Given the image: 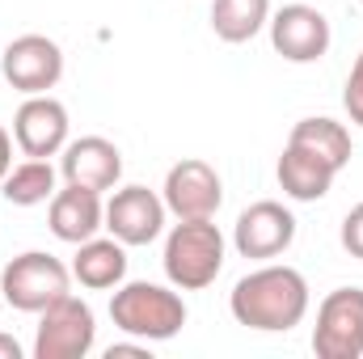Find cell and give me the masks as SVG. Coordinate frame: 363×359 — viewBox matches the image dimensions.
<instances>
[{
  "label": "cell",
  "mask_w": 363,
  "mask_h": 359,
  "mask_svg": "<svg viewBox=\"0 0 363 359\" xmlns=\"http://www.w3.org/2000/svg\"><path fill=\"white\" fill-rule=\"evenodd\" d=\"M68 106L51 93H34L17 106L13 114V144L21 148V157H38V161H51L64 153L68 144Z\"/></svg>",
  "instance_id": "cell-8"
},
{
  "label": "cell",
  "mask_w": 363,
  "mask_h": 359,
  "mask_svg": "<svg viewBox=\"0 0 363 359\" xmlns=\"http://www.w3.org/2000/svg\"><path fill=\"white\" fill-rule=\"evenodd\" d=\"M0 304H4V296H0Z\"/></svg>",
  "instance_id": "cell-25"
},
{
  "label": "cell",
  "mask_w": 363,
  "mask_h": 359,
  "mask_svg": "<svg viewBox=\"0 0 363 359\" xmlns=\"http://www.w3.org/2000/svg\"><path fill=\"white\" fill-rule=\"evenodd\" d=\"M9 170H13V136L0 127V182L9 178Z\"/></svg>",
  "instance_id": "cell-23"
},
{
  "label": "cell",
  "mask_w": 363,
  "mask_h": 359,
  "mask_svg": "<svg viewBox=\"0 0 363 359\" xmlns=\"http://www.w3.org/2000/svg\"><path fill=\"white\" fill-rule=\"evenodd\" d=\"M359 4H363V0H359Z\"/></svg>",
  "instance_id": "cell-26"
},
{
  "label": "cell",
  "mask_w": 363,
  "mask_h": 359,
  "mask_svg": "<svg viewBox=\"0 0 363 359\" xmlns=\"http://www.w3.org/2000/svg\"><path fill=\"white\" fill-rule=\"evenodd\" d=\"M72 279L89 292H110L127 279V245L118 237H89L77 245Z\"/></svg>",
  "instance_id": "cell-16"
},
{
  "label": "cell",
  "mask_w": 363,
  "mask_h": 359,
  "mask_svg": "<svg viewBox=\"0 0 363 359\" xmlns=\"http://www.w3.org/2000/svg\"><path fill=\"white\" fill-rule=\"evenodd\" d=\"M228 313L245 330L287 334L308 313V279L296 267H258L228 292Z\"/></svg>",
  "instance_id": "cell-1"
},
{
  "label": "cell",
  "mask_w": 363,
  "mask_h": 359,
  "mask_svg": "<svg viewBox=\"0 0 363 359\" xmlns=\"http://www.w3.org/2000/svg\"><path fill=\"white\" fill-rule=\"evenodd\" d=\"M317 359H363V287H334L313 326Z\"/></svg>",
  "instance_id": "cell-6"
},
{
  "label": "cell",
  "mask_w": 363,
  "mask_h": 359,
  "mask_svg": "<svg viewBox=\"0 0 363 359\" xmlns=\"http://www.w3.org/2000/svg\"><path fill=\"white\" fill-rule=\"evenodd\" d=\"M224 233L211 220H178L165 237V279L178 292H203L224 270Z\"/></svg>",
  "instance_id": "cell-3"
},
{
  "label": "cell",
  "mask_w": 363,
  "mask_h": 359,
  "mask_svg": "<svg viewBox=\"0 0 363 359\" xmlns=\"http://www.w3.org/2000/svg\"><path fill=\"white\" fill-rule=\"evenodd\" d=\"M4 199L13 207H38L55 194V165L51 161H38V157H26L21 165L9 170V178L0 182Z\"/></svg>",
  "instance_id": "cell-19"
},
{
  "label": "cell",
  "mask_w": 363,
  "mask_h": 359,
  "mask_svg": "<svg viewBox=\"0 0 363 359\" xmlns=\"http://www.w3.org/2000/svg\"><path fill=\"white\" fill-rule=\"evenodd\" d=\"M47 224L60 241L68 245H81L97 237L106 228V203L97 190H85V186H64L51 194V211H47Z\"/></svg>",
  "instance_id": "cell-14"
},
{
  "label": "cell",
  "mask_w": 363,
  "mask_h": 359,
  "mask_svg": "<svg viewBox=\"0 0 363 359\" xmlns=\"http://www.w3.org/2000/svg\"><path fill=\"white\" fill-rule=\"evenodd\" d=\"M165 216H169L165 199L148 186H123L106 203V228L123 245H152L165 233Z\"/></svg>",
  "instance_id": "cell-11"
},
{
  "label": "cell",
  "mask_w": 363,
  "mask_h": 359,
  "mask_svg": "<svg viewBox=\"0 0 363 359\" xmlns=\"http://www.w3.org/2000/svg\"><path fill=\"white\" fill-rule=\"evenodd\" d=\"M267 26H271V47L287 64H317L334 43L325 13L313 4H283Z\"/></svg>",
  "instance_id": "cell-12"
},
{
  "label": "cell",
  "mask_w": 363,
  "mask_h": 359,
  "mask_svg": "<svg viewBox=\"0 0 363 359\" xmlns=\"http://www.w3.org/2000/svg\"><path fill=\"white\" fill-rule=\"evenodd\" d=\"M97 343V321L85 300L72 292L60 296L38 313V334H34V359H85Z\"/></svg>",
  "instance_id": "cell-5"
},
{
  "label": "cell",
  "mask_w": 363,
  "mask_h": 359,
  "mask_svg": "<svg viewBox=\"0 0 363 359\" xmlns=\"http://www.w3.org/2000/svg\"><path fill=\"white\" fill-rule=\"evenodd\" d=\"M131 355H148V343L140 338V343H114V347H106V359H131Z\"/></svg>",
  "instance_id": "cell-22"
},
{
  "label": "cell",
  "mask_w": 363,
  "mask_h": 359,
  "mask_svg": "<svg viewBox=\"0 0 363 359\" xmlns=\"http://www.w3.org/2000/svg\"><path fill=\"white\" fill-rule=\"evenodd\" d=\"M342 106H347V114H351V123L363 127V51L359 60L351 64V77H347V89H342Z\"/></svg>",
  "instance_id": "cell-20"
},
{
  "label": "cell",
  "mask_w": 363,
  "mask_h": 359,
  "mask_svg": "<svg viewBox=\"0 0 363 359\" xmlns=\"http://www.w3.org/2000/svg\"><path fill=\"white\" fill-rule=\"evenodd\" d=\"M342 250L363 263V203H355L342 220Z\"/></svg>",
  "instance_id": "cell-21"
},
{
  "label": "cell",
  "mask_w": 363,
  "mask_h": 359,
  "mask_svg": "<svg viewBox=\"0 0 363 359\" xmlns=\"http://www.w3.org/2000/svg\"><path fill=\"white\" fill-rule=\"evenodd\" d=\"M296 241V216L274 203V199H262V203H250L241 216H237V228H233V245L241 258H254V263H267V258H279L287 254Z\"/></svg>",
  "instance_id": "cell-10"
},
{
  "label": "cell",
  "mask_w": 363,
  "mask_h": 359,
  "mask_svg": "<svg viewBox=\"0 0 363 359\" xmlns=\"http://www.w3.org/2000/svg\"><path fill=\"white\" fill-rule=\"evenodd\" d=\"M0 77L9 81V89L26 93V97L47 93V89H55L60 77H64V51L47 34H21V38H13L4 47Z\"/></svg>",
  "instance_id": "cell-7"
},
{
  "label": "cell",
  "mask_w": 363,
  "mask_h": 359,
  "mask_svg": "<svg viewBox=\"0 0 363 359\" xmlns=\"http://www.w3.org/2000/svg\"><path fill=\"white\" fill-rule=\"evenodd\" d=\"M161 199H165L169 216H178V220H216V211L224 203V182L207 161L186 157L165 174Z\"/></svg>",
  "instance_id": "cell-9"
},
{
  "label": "cell",
  "mask_w": 363,
  "mask_h": 359,
  "mask_svg": "<svg viewBox=\"0 0 363 359\" xmlns=\"http://www.w3.org/2000/svg\"><path fill=\"white\" fill-rule=\"evenodd\" d=\"M68 287H72V267H64L55 254L43 250H26L0 270V296L17 313H43L47 304L68 296Z\"/></svg>",
  "instance_id": "cell-4"
},
{
  "label": "cell",
  "mask_w": 363,
  "mask_h": 359,
  "mask_svg": "<svg viewBox=\"0 0 363 359\" xmlns=\"http://www.w3.org/2000/svg\"><path fill=\"white\" fill-rule=\"evenodd\" d=\"M287 144H300V148H308V153H317L321 161H330L338 174L351 165V131L342 127V123H334V118H300L296 127H291V136H287Z\"/></svg>",
  "instance_id": "cell-17"
},
{
  "label": "cell",
  "mask_w": 363,
  "mask_h": 359,
  "mask_svg": "<svg viewBox=\"0 0 363 359\" xmlns=\"http://www.w3.org/2000/svg\"><path fill=\"white\" fill-rule=\"evenodd\" d=\"M271 21V0H211V30L220 43H250Z\"/></svg>",
  "instance_id": "cell-18"
},
{
  "label": "cell",
  "mask_w": 363,
  "mask_h": 359,
  "mask_svg": "<svg viewBox=\"0 0 363 359\" xmlns=\"http://www.w3.org/2000/svg\"><path fill=\"white\" fill-rule=\"evenodd\" d=\"M60 174L68 186H85V190H114L123 178V153L118 144H110L106 136H81L64 144V161Z\"/></svg>",
  "instance_id": "cell-13"
},
{
  "label": "cell",
  "mask_w": 363,
  "mask_h": 359,
  "mask_svg": "<svg viewBox=\"0 0 363 359\" xmlns=\"http://www.w3.org/2000/svg\"><path fill=\"white\" fill-rule=\"evenodd\" d=\"M274 178H279V186H283L287 199H296V203H317V199L330 194L338 170H334L330 161H321L317 153H308V148H300V144H287L283 157H279Z\"/></svg>",
  "instance_id": "cell-15"
},
{
  "label": "cell",
  "mask_w": 363,
  "mask_h": 359,
  "mask_svg": "<svg viewBox=\"0 0 363 359\" xmlns=\"http://www.w3.org/2000/svg\"><path fill=\"white\" fill-rule=\"evenodd\" d=\"M26 351H21V343L13 338V334H0V359H21Z\"/></svg>",
  "instance_id": "cell-24"
},
{
  "label": "cell",
  "mask_w": 363,
  "mask_h": 359,
  "mask_svg": "<svg viewBox=\"0 0 363 359\" xmlns=\"http://www.w3.org/2000/svg\"><path fill=\"white\" fill-rule=\"evenodd\" d=\"M110 321L127 338L169 343L186 326V300L174 287H161V283H148V279L118 283L114 296H110Z\"/></svg>",
  "instance_id": "cell-2"
}]
</instances>
